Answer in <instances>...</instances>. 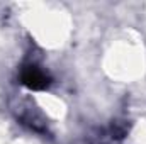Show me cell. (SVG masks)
I'll list each match as a JSON object with an SVG mask.
<instances>
[{
  "instance_id": "cell-1",
  "label": "cell",
  "mask_w": 146,
  "mask_h": 144,
  "mask_svg": "<svg viewBox=\"0 0 146 144\" xmlns=\"http://www.w3.org/2000/svg\"><path fill=\"white\" fill-rule=\"evenodd\" d=\"M21 80L31 90H44L51 83L49 76L44 71H41L37 66H26L21 73Z\"/></svg>"
}]
</instances>
